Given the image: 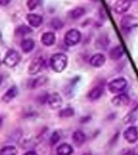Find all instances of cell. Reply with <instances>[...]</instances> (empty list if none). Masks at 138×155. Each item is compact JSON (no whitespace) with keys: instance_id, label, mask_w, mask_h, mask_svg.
Here are the masks:
<instances>
[{"instance_id":"6da1fadb","label":"cell","mask_w":138,"mask_h":155,"mask_svg":"<svg viewBox=\"0 0 138 155\" xmlns=\"http://www.w3.org/2000/svg\"><path fill=\"white\" fill-rule=\"evenodd\" d=\"M68 58L64 53H55L50 58V66L56 73H61L67 66Z\"/></svg>"},{"instance_id":"7a4b0ae2","label":"cell","mask_w":138,"mask_h":155,"mask_svg":"<svg viewBox=\"0 0 138 155\" xmlns=\"http://www.w3.org/2000/svg\"><path fill=\"white\" fill-rule=\"evenodd\" d=\"M20 61V55L19 53L15 49H9L6 53L2 62L7 67L13 68L16 66Z\"/></svg>"},{"instance_id":"3957f363","label":"cell","mask_w":138,"mask_h":155,"mask_svg":"<svg viewBox=\"0 0 138 155\" xmlns=\"http://www.w3.org/2000/svg\"><path fill=\"white\" fill-rule=\"evenodd\" d=\"M137 19L133 15H127L121 19L120 27L122 31L124 33H128L130 32L133 28H135L137 26Z\"/></svg>"},{"instance_id":"277c9868","label":"cell","mask_w":138,"mask_h":155,"mask_svg":"<svg viewBox=\"0 0 138 155\" xmlns=\"http://www.w3.org/2000/svg\"><path fill=\"white\" fill-rule=\"evenodd\" d=\"M81 41V33L78 30L72 28L65 34L64 36V43L67 46H74L78 44Z\"/></svg>"},{"instance_id":"5b68a950","label":"cell","mask_w":138,"mask_h":155,"mask_svg":"<svg viewBox=\"0 0 138 155\" xmlns=\"http://www.w3.org/2000/svg\"><path fill=\"white\" fill-rule=\"evenodd\" d=\"M128 85L127 80L123 78H118L109 82L108 90L111 93H121L126 89Z\"/></svg>"},{"instance_id":"8992f818","label":"cell","mask_w":138,"mask_h":155,"mask_svg":"<svg viewBox=\"0 0 138 155\" xmlns=\"http://www.w3.org/2000/svg\"><path fill=\"white\" fill-rule=\"evenodd\" d=\"M44 64H45V61L42 57L35 58L30 63L28 72L30 75L37 74L39 72H41V70H43Z\"/></svg>"},{"instance_id":"52a82bcc","label":"cell","mask_w":138,"mask_h":155,"mask_svg":"<svg viewBox=\"0 0 138 155\" xmlns=\"http://www.w3.org/2000/svg\"><path fill=\"white\" fill-rule=\"evenodd\" d=\"M131 1L129 0H117L113 5V11L116 14H123L130 8Z\"/></svg>"},{"instance_id":"ba28073f","label":"cell","mask_w":138,"mask_h":155,"mask_svg":"<svg viewBox=\"0 0 138 155\" xmlns=\"http://www.w3.org/2000/svg\"><path fill=\"white\" fill-rule=\"evenodd\" d=\"M123 137L128 143H135L138 140V130L136 126H130L123 132Z\"/></svg>"},{"instance_id":"9c48e42d","label":"cell","mask_w":138,"mask_h":155,"mask_svg":"<svg viewBox=\"0 0 138 155\" xmlns=\"http://www.w3.org/2000/svg\"><path fill=\"white\" fill-rule=\"evenodd\" d=\"M47 103H48V106L50 107L52 109H59L62 106L63 100L60 94L55 92V93L48 94Z\"/></svg>"},{"instance_id":"30bf717a","label":"cell","mask_w":138,"mask_h":155,"mask_svg":"<svg viewBox=\"0 0 138 155\" xmlns=\"http://www.w3.org/2000/svg\"><path fill=\"white\" fill-rule=\"evenodd\" d=\"M129 102H130V98L126 94H119L111 99V104L116 107L126 106L129 104Z\"/></svg>"},{"instance_id":"8fae6325","label":"cell","mask_w":138,"mask_h":155,"mask_svg":"<svg viewBox=\"0 0 138 155\" xmlns=\"http://www.w3.org/2000/svg\"><path fill=\"white\" fill-rule=\"evenodd\" d=\"M41 41L43 45L47 46V47L53 45L56 42L55 33L52 32V31H46V32L42 34Z\"/></svg>"},{"instance_id":"7c38bea8","label":"cell","mask_w":138,"mask_h":155,"mask_svg":"<svg viewBox=\"0 0 138 155\" xmlns=\"http://www.w3.org/2000/svg\"><path fill=\"white\" fill-rule=\"evenodd\" d=\"M26 19L28 22L29 26L31 28H38V27L41 26L42 22H43L42 16H41L40 15L33 14V13L27 15Z\"/></svg>"},{"instance_id":"4fadbf2b","label":"cell","mask_w":138,"mask_h":155,"mask_svg":"<svg viewBox=\"0 0 138 155\" xmlns=\"http://www.w3.org/2000/svg\"><path fill=\"white\" fill-rule=\"evenodd\" d=\"M19 93V91H18V88H17L15 86H12L7 90V92L5 93L2 97V100L4 103L7 104V103H10L12 101V99H14L16 95Z\"/></svg>"},{"instance_id":"5bb4252c","label":"cell","mask_w":138,"mask_h":155,"mask_svg":"<svg viewBox=\"0 0 138 155\" xmlns=\"http://www.w3.org/2000/svg\"><path fill=\"white\" fill-rule=\"evenodd\" d=\"M105 61H106V58L102 53H96V54H94V55L92 56L90 60V65L96 68L103 66L104 65Z\"/></svg>"},{"instance_id":"9a60e30c","label":"cell","mask_w":138,"mask_h":155,"mask_svg":"<svg viewBox=\"0 0 138 155\" xmlns=\"http://www.w3.org/2000/svg\"><path fill=\"white\" fill-rule=\"evenodd\" d=\"M103 93H104V88L101 86H97V87H93L90 91L87 97L91 101H94V100H97L98 99H99L102 96Z\"/></svg>"},{"instance_id":"2e32d148","label":"cell","mask_w":138,"mask_h":155,"mask_svg":"<svg viewBox=\"0 0 138 155\" xmlns=\"http://www.w3.org/2000/svg\"><path fill=\"white\" fill-rule=\"evenodd\" d=\"M123 48L120 45L113 47L109 52V57L112 60H119L123 57Z\"/></svg>"},{"instance_id":"e0dca14e","label":"cell","mask_w":138,"mask_h":155,"mask_svg":"<svg viewBox=\"0 0 138 155\" xmlns=\"http://www.w3.org/2000/svg\"><path fill=\"white\" fill-rule=\"evenodd\" d=\"M20 47H21L22 51L25 53H30L31 50H33L34 47H35V42L32 39L27 38L24 39L21 41L20 44Z\"/></svg>"},{"instance_id":"ac0fdd59","label":"cell","mask_w":138,"mask_h":155,"mask_svg":"<svg viewBox=\"0 0 138 155\" xmlns=\"http://www.w3.org/2000/svg\"><path fill=\"white\" fill-rule=\"evenodd\" d=\"M74 153V149L70 145L67 143H63L60 145L57 149L58 155H71Z\"/></svg>"},{"instance_id":"d6986e66","label":"cell","mask_w":138,"mask_h":155,"mask_svg":"<svg viewBox=\"0 0 138 155\" xmlns=\"http://www.w3.org/2000/svg\"><path fill=\"white\" fill-rule=\"evenodd\" d=\"M72 139L75 145H77V146H80V145H82L85 142L86 136H85V134L82 133V131L77 130L73 133Z\"/></svg>"},{"instance_id":"ffe728a7","label":"cell","mask_w":138,"mask_h":155,"mask_svg":"<svg viewBox=\"0 0 138 155\" xmlns=\"http://www.w3.org/2000/svg\"><path fill=\"white\" fill-rule=\"evenodd\" d=\"M31 32H32V29H31V27L27 26L25 24H22V25L17 27L15 31V35L19 36H24L31 33Z\"/></svg>"},{"instance_id":"44dd1931","label":"cell","mask_w":138,"mask_h":155,"mask_svg":"<svg viewBox=\"0 0 138 155\" xmlns=\"http://www.w3.org/2000/svg\"><path fill=\"white\" fill-rule=\"evenodd\" d=\"M85 12L86 11L83 7H76L69 12V15L71 19H77L81 18L85 14Z\"/></svg>"},{"instance_id":"7402d4cb","label":"cell","mask_w":138,"mask_h":155,"mask_svg":"<svg viewBox=\"0 0 138 155\" xmlns=\"http://www.w3.org/2000/svg\"><path fill=\"white\" fill-rule=\"evenodd\" d=\"M17 149L14 145H7L0 150V155H17Z\"/></svg>"},{"instance_id":"603a6c76","label":"cell","mask_w":138,"mask_h":155,"mask_svg":"<svg viewBox=\"0 0 138 155\" xmlns=\"http://www.w3.org/2000/svg\"><path fill=\"white\" fill-rule=\"evenodd\" d=\"M47 82V78L46 77H40L38 78H36V79L32 80L31 82H30V88L31 89H35V88H37V87H40L41 86H43L45 82Z\"/></svg>"},{"instance_id":"cb8c5ba5","label":"cell","mask_w":138,"mask_h":155,"mask_svg":"<svg viewBox=\"0 0 138 155\" xmlns=\"http://www.w3.org/2000/svg\"><path fill=\"white\" fill-rule=\"evenodd\" d=\"M74 115V110L72 107H66L59 111V116L61 118L72 117Z\"/></svg>"},{"instance_id":"d4e9b609","label":"cell","mask_w":138,"mask_h":155,"mask_svg":"<svg viewBox=\"0 0 138 155\" xmlns=\"http://www.w3.org/2000/svg\"><path fill=\"white\" fill-rule=\"evenodd\" d=\"M42 0H28L27 2V7L30 11L36 9L39 5L41 4Z\"/></svg>"},{"instance_id":"484cf974","label":"cell","mask_w":138,"mask_h":155,"mask_svg":"<svg viewBox=\"0 0 138 155\" xmlns=\"http://www.w3.org/2000/svg\"><path fill=\"white\" fill-rule=\"evenodd\" d=\"M50 25L52 26L53 28L56 29V30H59V29H61L63 27V23L60 19H58V18H54V19H52V21L50 22Z\"/></svg>"},{"instance_id":"4316f807","label":"cell","mask_w":138,"mask_h":155,"mask_svg":"<svg viewBox=\"0 0 138 155\" xmlns=\"http://www.w3.org/2000/svg\"><path fill=\"white\" fill-rule=\"evenodd\" d=\"M60 138H61V136L58 131L53 132V134H52V136H51V137H50V144L52 145H56V144L60 140Z\"/></svg>"},{"instance_id":"83f0119b","label":"cell","mask_w":138,"mask_h":155,"mask_svg":"<svg viewBox=\"0 0 138 155\" xmlns=\"http://www.w3.org/2000/svg\"><path fill=\"white\" fill-rule=\"evenodd\" d=\"M48 94L47 93H44V94H42L41 95L38 97V100L39 102L41 103V104H44L47 103L48 101Z\"/></svg>"},{"instance_id":"f1b7e54d","label":"cell","mask_w":138,"mask_h":155,"mask_svg":"<svg viewBox=\"0 0 138 155\" xmlns=\"http://www.w3.org/2000/svg\"><path fill=\"white\" fill-rule=\"evenodd\" d=\"M11 2V0H0V6H7Z\"/></svg>"},{"instance_id":"f546056e","label":"cell","mask_w":138,"mask_h":155,"mask_svg":"<svg viewBox=\"0 0 138 155\" xmlns=\"http://www.w3.org/2000/svg\"><path fill=\"white\" fill-rule=\"evenodd\" d=\"M23 155H37V153H36L35 151H28V152L25 153Z\"/></svg>"},{"instance_id":"4dcf8cb0","label":"cell","mask_w":138,"mask_h":155,"mask_svg":"<svg viewBox=\"0 0 138 155\" xmlns=\"http://www.w3.org/2000/svg\"><path fill=\"white\" fill-rule=\"evenodd\" d=\"M2 77L0 75V85H1V83H2Z\"/></svg>"},{"instance_id":"1f68e13d","label":"cell","mask_w":138,"mask_h":155,"mask_svg":"<svg viewBox=\"0 0 138 155\" xmlns=\"http://www.w3.org/2000/svg\"><path fill=\"white\" fill-rule=\"evenodd\" d=\"M0 65H1V60H0Z\"/></svg>"},{"instance_id":"d6a6232c","label":"cell","mask_w":138,"mask_h":155,"mask_svg":"<svg viewBox=\"0 0 138 155\" xmlns=\"http://www.w3.org/2000/svg\"><path fill=\"white\" fill-rule=\"evenodd\" d=\"M84 155H90V154H84Z\"/></svg>"},{"instance_id":"836d02e7","label":"cell","mask_w":138,"mask_h":155,"mask_svg":"<svg viewBox=\"0 0 138 155\" xmlns=\"http://www.w3.org/2000/svg\"><path fill=\"white\" fill-rule=\"evenodd\" d=\"M132 155H136V154H132Z\"/></svg>"},{"instance_id":"e575fe53","label":"cell","mask_w":138,"mask_h":155,"mask_svg":"<svg viewBox=\"0 0 138 155\" xmlns=\"http://www.w3.org/2000/svg\"><path fill=\"white\" fill-rule=\"evenodd\" d=\"M129 1H131V0H129Z\"/></svg>"}]
</instances>
